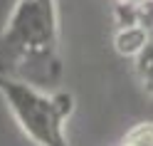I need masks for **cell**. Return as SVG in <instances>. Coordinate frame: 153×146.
Returning a JSON list of instances; mask_svg holds the SVG:
<instances>
[{
  "label": "cell",
  "instance_id": "6da1fadb",
  "mask_svg": "<svg viewBox=\"0 0 153 146\" xmlns=\"http://www.w3.org/2000/svg\"><path fill=\"white\" fill-rule=\"evenodd\" d=\"M59 40L57 0H15L0 30V74L57 79L62 72Z\"/></svg>",
  "mask_w": 153,
  "mask_h": 146
},
{
  "label": "cell",
  "instance_id": "7a4b0ae2",
  "mask_svg": "<svg viewBox=\"0 0 153 146\" xmlns=\"http://www.w3.org/2000/svg\"><path fill=\"white\" fill-rule=\"evenodd\" d=\"M0 97L20 131L35 146H72L67 139V121L74 112V94H50L32 82L0 74Z\"/></svg>",
  "mask_w": 153,
  "mask_h": 146
},
{
  "label": "cell",
  "instance_id": "3957f363",
  "mask_svg": "<svg viewBox=\"0 0 153 146\" xmlns=\"http://www.w3.org/2000/svg\"><path fill=\"white\" fill-rule=\"evenodd\" d=\"M148 45H151L148 27L141 25V22H123L116 30V35H114V47H116V52L121 57L136 60Z\"/></svg>",
  "mask_w": 153,
  "mask_h": 146
},
{
  "label": "cell",
  "instance_id": "277c9868",
  "mask_svg": "<svg viewBox=\"0 0 153 146\" xmlns=\"http://www.w3.org/2000/svg\"><path fill=\"white\" fill-rule=\"evenodd\" d=\"M133 67H136V77L143 87V92L153 99V42L133 60Z\"/></svg>",
  "mask_w": 153,
  "mask_h": 146
},
{
  "label": "cell",
  "instance_id": "5b68a950",
  "mask_svg": "<svg viewBox=\"0 0 153 146\" xmlns=\"http://www.w3.org/2000/svg\"><path fill=\"white\" fill-rule=\"evenodd\" d=\"M119 146H153V121H138L123 134Z\"/></svg>",
  "mask_w": 153,
  "mask_h": 146
},
{
  "label": "cell",
  "instance_id": "8992f818",
  "mask_svg": "<svg viewBox=\"0 0 153 146\" xmlns=\"http://www.w3.org/2000/svg\"><path fill=\"white\" fill-rule=\"evenodd\" d=\"M143 0H119V5H138Z\"/></svg>",
  "mask_w": 153,
  "mask_h": 146
}]
</instances>
